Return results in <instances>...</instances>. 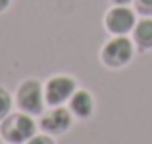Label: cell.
<instances>
[{
	"label": "cell",
	"instance_id": "obj_4",
	"mask_svg": "<svg viewBox=\"0 0 152 144\" xmlns=\"http://www.w3.org/2000/svg\"><path fill=\"white\" fill-rule=\"evenodd\" d=\"M75 92V81L71 77H54L46 83V102L50 106H60L66 100H69Z\"/></svg>",
	"mask_w": 152,
	"mask_h": 144
},
{
	"label": "cell",
	"instance_id": "obj_1",
	"mask_svg": "<svg viewBox=\"0 0 152 144\" xmlns=\"http://www.w3.org/2000/svg\"><path fill=\"white\" fill-rule=\"evenodd\" d=\"M0 135L10 144H23L35 135V123L27 113H14L0 125Z\"/></svg>",
	"mask_w": 152,
	"mask_h": 144
},
{
	"label": "cell",
	"instance_id": "obj_6",
	"mask_svg": "<svg viewBox=\"0 0 152 144\" xmlns=\"http://www.w3.org/2000/svg\"><path fill=\"white\" fill-rule=\"evenodd\" d=\"M71 125V115L66 108H56L41 119V129L46 135H62Z\"/></svg>",
	"mask_w": 152,
	"mask_h": 144
},
{
	"label": "cell",
	"instance_id": "obj_13",
	"mask_svg": "<svg viewBox=\"0 0 152 144\" xmlns=\"http://www.w3.org/2000/svg\"><path fill=\"white\" fill-rule=\"evenodd\" d=\"M112 2L119 4V6H125V4H127V2H131V0H112Z\"/></svg>",
	"mask_w": 152,
	"mask_h": 144
},
{
	"label": "cell",
	"instance_id": "obj_8",
	"mask_svg": "<svg viewBox=\"0 0 152 144\" xmlns=\"http://www.w3.org/2000/svg\"><path fill=\"white\" fill-rule=\"evenodd\" d=\"M133 37H135V42L141 48H145V50L152 48V19H142V21H139L137 25H135Z\"/></svg>",
	"mask_w": 152,
	"mask_h": 144
},
{
	"label": "cell",
	"instance_id": "obj_12",
	"mask_svg": "<svg viewBox=\"0 0 152 144\" xmlns=\"http://www.w3.org/2000/svg\"><path fill=\"white\" fill-rule=\"evenodd\" d=\"M8 4H10V0H0V12H4L8 8Z\"/></svg>",
	"mask_w": 152,
	"mask_h": 144
},
{
	"label": "cell",
	"instance_id": "obj_5",
	"mask_svg": "<svg viewBox=\"0 0 152 144\" xmlns=\"http://www.w3.org/2000/svg\"><path fill=\"white\" fill-rule=\"evenodd\" d=\"M106 27L114 35H125L135 27V15L125 6L112 8L106 15Z\"/></svg>",
	"mask_w": 152,
	"mask_h": 144
},
{
	"label": "cell",
	"instance_id": "obj_9",
	"mask_svg": "<svg viewBox=\"0 0 152 144\" xmlns=\"http://www.w3.org/2000/svg\"><path fill=\"white\" fill-rule=\"evenodd\" d=\"M10 108H12V96L4 89H0V121H4V119L8 117Z\"/></svg>",
	"mask_w": 152,
	"mask_h": 144
},
{
	"label": "cell",
	"instance_id": "obj_10",
	"mask_svg": "<svg viewBox=\"0 0 152 144\" xmlns=\"http://www.w3.org/2000/svg\"><path fill=\"white\" fill-rule=\"evenodd\" d=\"M135 6H137L139 14H145V15L152 14V0H135Z\"/></svg>",
	"mask_w": 152,
	"mask_h": 144
},
{
	"label": "cell",
	"instance_id": "obj_11",
	"mask_svg": "<svg viewBox=\"0 0 152 144\" xmlns=\"http://www.w3.org/2000/svg\"><path fill=\"white\" fill-rule=\"evenodd\" d=\"M25 144H54V140H52L50 137H46V135H39V137L29 138Z\"/></svg>",
	"mask_w": 152,
	"mask_h": 144
},
{
	"label": "cell",
	"instance_id": "obj_7",
	"mask_svg": "<svg viewBox=\"0 0 152 144\" xmlns=\"http://www.w3.org/2000/svg\"><path fill=\"white\" fill-rule=\"evenodd\" d=\"M93 98H91V94L87 92V90H77V92H73L69 100V108L71 111H73L77 117H89L91 113H93Z\"/></svg>",
	"mask_w": 152,
	"mask_h": 144
},
{
	"label": "cell",
	"instance_id": "obj_3",
	"mask_svg": "<svg viewBox=\"0 0 152 144\" xmlns=\"http://www.w3.org/2000/svg\"><path fill=\"white\" fill-rule=\"evenodd\" d=\"M133 56V44L129 39H125L123 35L115 37L114 41H110L106 46L102 48V62L110 67H121Z\"/></svg>",
	"mask_w": 152,
	"mask_h": 144
},
{
	"label": "cell",
	"instance_id": "obj_2",
	"mask_svg": "<svg viewBox=\"0 0 152 144\" xmlns=\"http://www.w3.org/2000/svg\"><path fill=\"white\" fill-rule=\"evenodd\" d=\"M18 106L27 115H39L42 111V87L35 79H27L18 90Z\"/></svg>",
	"mask_w": 152,
	"mask_h": 144
}]
</instances>
